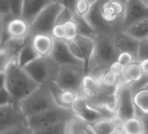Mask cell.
Returning <instances> with one entry per match:
<instances>
[{
    "label": "cell",
    "mask_w": 148,
    "mask_h": 134,
    "mask_svg": "<svg viewBox=\"0 0 148 134\" xmlns=\"http://www.w3.org/2000/svg\"><path fill=\"white\" fill-rule=\"evenodd\" d=\"M65 124L66 122H59L50 126L38 127L32 129V134H64L65 133Z\"/></svg>",
    "instance_id": "cell-31"
},
{
    "label": "cell",
    "mask_w": 148,
    "mask_h": 134,
    "mask_svg": "<svg viewBox=\"0 0 148 134\" xmlns=\"http://www.w3.org/2000/svg\"><path fill=\"white\" fill-rule=\"evenodd\" d=\"M12 103H14V100H13L9 91L6 88L0 89V106L8 105V104H12Z\"/></svg>",
    "instance_id": "cell-41"
},
{
    "label": "cell",
    "mask_w": 148,
    "mask_h": 134,
    "mask_svg": "<svg viewBox=\"0 0 148 134\" xmlns=\"http://www.w3.org/2000/svg\"><path fill=\"white\" fill-rule=\"evenodd\" d=\"M73 17H74V10H72L67 7H62V9L60 10V13L57 17L56 24H65L66 22L73 20Z\"/></svg>",
    "instance_id": "cell-35"
},
{
    "label": "cell",
    "mask_w": 148,
    "mask_h": 134,
    "mask_svg": "<svg viewBox=\"0 0 148 134\" xmlns=\"http://www.w3.org/2000/svg\"><path fill=\"white\" fill-rule=\"evenodd\" d=\"M51 55L53 57V59L60 65V66H76V67H81L86 69V65L84 62L76 58L72 51L69 50L67 42L66 40H61V39H54V46L52 50Z\"/></svg>",
    "instance_id": "cell-13"
},
{
    "label": "cell",
    "mask_w": 148,
    "mask_h": 134,
    "mask_svg": "<svg viewBox=\"0 0 148 134\" xmlns=\"http://www.w3.org/2000/svg\"><path fill=\"white\" fill-rule=\"evenodd\" d=\"M113 40L116 44V47L118 52H128L132 53L138 59V50H139V43L140 40L127 34L125 30L117 31L113 34Z\"/></svg>",
    "instance_id": "cell-16"
},
{
    "label": "cell",
    "mask_w": 148,
    "mask_h": 134,
    "mask_svg": "<svg viewBox=\"0 0 148 134\" xmlns=\"http://www.w3.org/2000/svg\"><path fill=\"white\" fill-rule=\"evenodd\" d=\"M30 36V23L23 17H15L12 15L3 16V37L2 45L9 38H24Z\"/></svg>",
    "instance_id": "cell-10"
},
{
    "label": "cell",
    "mask_w": 148,
    "mask_h": 134,
    "mask_svg": "<svg viewBox=\"0 0 148 134\" xmlns=\"http://www.w3.org/2000/svg\"><path fill=\"white\" fill-rule=\"evenodd\" d=\"M89 125L95 131L96 134H112L118 131L116 121H114V117L102 118V119H99L92 124H89Z\"/></svg>",
    "instance_id": "cell-23"
},
{
    "label": "cell",
    "mask_w": 148,
    "mask_h": 134,
    "mask_svg": "<svg viewBox=\"0 0 148 134\" xmlns=\"http://www.w3.org/2000/svg\"><path fill=\"white\" fill-rule=\"evenodd\" d=\"M62 25H64V31H65V39L64 40H73L79 35L77 27H76V23H75L74 18L66 22Z\"/></svg>",
    "instance_id": "cell-33"
},
{
    "label": "cell",
    "mask_w": 148,
    "mask_h": 134,
    "mask_svg": "<svg viewBox=\"0 0 148 134\" xmlns=\"http://www.w3.org/2000/svg\"><path fill=\"white\" fill-rule=\"evenodd\" d=\"M52 1L53 0H23L21 17L31 24L37 15Z\"/></svg>",
    "instance_id": "cell-19"
},
{
    "label": "cell",
    "mask_w": 148,
    "mask_h": 134,
    "mask_svg": "<svg viewBox=\"0 0 148 134\" xmlns=\"http://www.w3.org/2000/svg\"><path fill=\"white\" fill-rule=\"evenodd\" d=\"M6 88V73L5 70L0 72V89Z\"/></svg>",
    "instance_id": "cell-45"
},
{
    "label": "cell",
    "mask_w": 148,
    "mask_h": 134,
    "mask_svg": "<svg viewBox=\"0 0 148 134\" xmlns=\"http://www.w3.org/2000/svg\"><path fill=\"white\" fill-rule=\"evenodd\" d=\"M140 64H141V67H142L143 73H145V74H148V59H146V60H141Z\"/></svg>",
    "instance_id": "cell-48"
},
{
    "label": "cell",
    "mask_w": 148,
    "mask_h": 134,
    "mask_svg": "<svg viewBox=\"0 0 148 134\" xmlns=\"http://www.w3.org/2000/svg\"><path fill=\"white\" fill-rule=\"evenodd\" d=\"M31 44L38 57H47L52 53L54 38L51 34H36L31 35Z\"/></svg>",
    "instance_id": "cell-18"
},
{
    "label": "cell",
    "mask_w": 148,
    "mask_h": 134,
    "mask_svg": "<svg viewBox=\"0 0 148 134\" xmlns=\"http://www.w3.org/2000/svg\"><path fill=\"white\" fill-rule=\"evenodd\" d=\"M87 134H96V133H95V131L90 127V125H89V128H88V131H87Z\"/></svg>",
    "instance_id": "cell-49"
},
{
    "label": "cell",
    "mask_w": 148,
    "mask_h": 134,
    "mask_svg": "<svg viewBox=\"0 0 148 134\" xmlns=\"http://www.w3.org/2000/svg\"><path fill=\"white\" fill-rule=\"evenodd\" d=\"M119 77L118 75H116L113 72H111L109 68L103 73V75L101 76V83L103 85H106V87H117L119 85Z\"/></svg>",
    "instance_id": "cell-32"
},
{
    "label": "cell",
    "mask_w": 148,
    "mask_h": 134,
    "mask_svg": "<svg viewBox=\"0 0 148 134\" xmlns=\"http://www.w3.org/2000/svg\"><path fill=\"white\" fill-rule=\"evenodd\" d=\"M91 2L89 0H77L74 6V14L80 16H86V14L89 12L91 7Z\"/></svg>",
    "instance_id": "cell-34"
},
{
    "label": "cell",
    "mask_w": 148,
    "mask_h": 134,
    "mask_svg": "<svg viewBox=\"0 0 148 134\" xmlns=\"http://www.w3.org/2000/svg\"><path fill=\"white\" fill-rule=\"evenodd\" d=\"M118 106L116 116L123 121L136 116L135 104H134V94L130 84H120L118 87Z\"/></svg>",
    "instance_id": "cell-11"
},
{
    "label": "cell",
    "mask_w": 148,
    "mask_h": 134,
    "mask_svg": "<svg viewBox=\"0 0 148 134\" xmlns=\"http://www.w3.org/2000/svg\"><path fill=\"white\" fill-rule=\"evenodd\" d=\"M73 40L76 43V45L80 49L83 61L86 64V72H87V67H88V65L92 58L94 50H95V38L83 36V35H77Z\"/></svg>",
    "instance_id": "cell-21"
},
{
    "label": "cell",
    "mask_w": 148,
    "mask_h": 134,
    "mask_svg": "<svg viewBox=\"0 0 148 134\" xmlns=\"http://www.w3.org/2000/svg\"><path fill=\"white\" fill-rule=\"evenodd\" d=\"M62 5L57 1L50 2L30 24V35L36 34H51L56 25L57 17L62 9Z\"/></svg>",
    "instance_id": "cell-6"
},
{
    "label": "cell",
    "mask_w": 148,
    "mask_h": 134,
    "mask_svg": "<svg viewBox=\"0 0 148 134\" xmlns=\"http://www.w3.org/2000/svg\"><path fill=\"white\" fill-rule=\"evenodd\" d=\"M45 84H47L50 90L52 91L57 105L62 106V107H67V109H72L74 102L76 100V98L79 96L77 92H75L73 90L60 88L56 83V81H52V82H49V83H45Z\"/></svg>",
    "instance_id": "cell-17"
},
{
    "label": "cell",
    "mask_w": 148,
    "mask_h": 134,
    "mask_svg": "<svg viewBox=\"0 0 148 134\" xmlns=\"http://www.w3.org/2000/svg\"><path fill=\"white\" fill-rule=\"evenodd\" d=\"M23 68L38 84H45L56 81L60 65L53 59L52 55H47L36 58Z\"/></svg>",
    "instance_id": "cell-4"
},
{
    "label": "cell",
    "mask_w": 148,
    "mask_h": 134,
    "mask_svg": "<svg viewBox=\"0 0 148 134\" xmlns=\"http://www.w3.org/2000/svg\"><path fill=\"white\" fill-rule=\"evenodd\" d=\"M139 134H147V133H146V132H143V133H139Z\"/></svg>",
    "instance_id": "cell-52"
},
{
    "label": "cell",
    "mask_w": 148,
    "mask_h": 134,
    "mask_svg": "<svg viewBox=\"0 0 148 134\" xmlns=\"http://www.w3.org/2000/svg\"><path fill=\"white\" fill-rule=\"evenodd\" d=\"M125 31L139 40L148 38V17L134 22L133 24L127 27Z\"/></svg>",
    "instance_id": "cell-25"
},
{
    "label": "cell",
    "mask_w": 148,
    "mask_h": 134,
    "mask_svg": "<svg viewBox=\"0 0 148 134\" xmlns=\"http://www.w3.org/2000/svg\"><path fill=\"white\" fill-rule=\"evenodd\" d=\"M134 104L136 116L141 117L148 113V85L134 92Z\"/></svg>",
    "instance_id": "cell-27"
},
{
    "label": "cell",
    "mask_w": 148,
    "mask_h": 134,
    "mask_svg": "<svg viewBox=\"0 0 148 134\" xmlns=\"http://www.w3.org/2000/svg\"><path fill=\"white\" fill-rule=\"evenodd\" d=\"M123 129L127 134H139V133H143L145 132L143 122H142L141 118L138 117V116H134L132 118H128V119L124 120Z\"/></svg>",
    "instance_id": "cell-29"
},
{
    "label": "cell",
    "mask_w": 148,
    "mask_h": 134,
    "mask_svg": "<svg viewBox=\"0 0 148 134\" xmlns=\"http://www.w3.org/2000/svg\"><path fill=\"white\" fill-rule=\"evenodd\" d=\"M138 117H139V116H138ZM140 118H141V120H142V122H143L145 132L148 134V113H147V114H143V116H141Z\"/></svg>",
    "instance_id": "cell-46"
},
{
    "label": "cell",
    "mask_w": 148,
    "mask_h": 134,
    "mask_svg": "<svg viewBox=\"0 0 148 134\" xmlns=\"http://www.w3.org/2000/svg\"><path fill=\"white\" fill-rule=\"evenodd\" d=\"M64 134H65V133H64Z\"/></svg>",
    "instance_id": "cell-57"
},
{
    "label": "cell",
    "mask_w": 148,
    "mask_h": 134,
    "mask_svg": "<svg viewBox=\"0 0 148 134\" xmlns=\"http://www.w3.org/2000/svg\"><path fill=\"white\" fill-rule=\"evenodd\" d=\"M148 59V38L140 40L139 50H138V60H146Z\"/></svg>",
    "instance_id": "cell-38"
},
{
    "label": "cell",
    "mask_w": 148,
    "mask_h": 134,
    "mask_svg": "<svg viewBox=\"0 0 148 134\" xmlns=\"http://www.w3.org/2000/svg\"><path fill=\"white\" fill-rule=\"evenodd\" d=\"M126 3L119 0H99V10L103 18L113 28L114 32L124 30V15Z\"/></svg>",
    "instance_id": "cell-7"
},
{
    "label": "cell",
    "mask_w": 148,
    "mask_h": 134,
    "mask_svg": "<svg viewBox=\"0 0 148 134\" xmlns=\"http://www.w3.org/2000/svg\"><path fill=\"white\" fill-rule=\"evenodd\" d=\"M0 134H32V129L28 126V124H21L17 126H14Z\"/></svg>",
    "instance_id": "cell-36"
},
{
    "label": "cell",
    "mask_w": 148,
    "mask_h": 134,
    "mask_svg": "<svg viewBox=\"0 0 148 134\" xmlns=\"http://www.w3.org/2000/svg\"><path fill=\"white\" fill-rule=\"evenodd\" d=\"M2 37H3V16L0 18V47L2 46Z\"/></svg>",
    "instance_id": "cell-47"
},
{
    "label": "cell",
    "mask_w": 148,
    "mask_h": 134,
    "mask_svg": "<svg viewBox=\"0 0 148 134\" xmlns=\"http://www.w3.org/2000/svg\"><path fill=\"white\" fill-rule=\"evenodd\" d=\"M118 50L116 47L113 35L97 34L95 37V50L92 58L87 67V74L101 79L103 73L118 58Z\"/></svg>",
    "instance_id": "cell-1"
},
{
    "label": "cell",
    "mask_w": 148,
    "mask_h": 134,
    "mask_svg": "<svg viewBox=\"0 0 148 134\" xmlns=\"http://www.w3.org/2000/svg\"><path fill=\"white\" fill-rule=\"evenodd\" d=\"M76 1H77V0H59V2H60L64 7H67V8L72 9V10H74V6H75Z\"/></svg>",
    "instance_id": "cell-44"
},
{
    "label": "cell",
    "mask_w": 148,
    "mask_h": 134,
    "mask_svg": "<svg viewBox=\"0 0 148 134\" xmlns=\"http://www.w3.org/2000/svg\"><path fill=\"white\" fill-rule=\"evenodd\" d=\"M74 21L76 23V27H77V32L79 35H83V36H88V37H92L95 38L97 36V32L94 30V28L89 24V22L86 20L84 16H80V15H76L74 14Z\"/></svg>",
    "instance_id": "cell-30"
},
{
    "label": "cell",
    "mask_w": 148,
    "mask_h": 134,
    "mask_svg": "<svg viewBox=\"0 0 148 134\" xmlns=\"http://www.w3.org/2000/svg\"><path fill=\"white\" fill-rule=\"evenodd\" d=\"M101 87H102V83H101L99 79H97L90 74H86V76L82 81V87H81V91H80L79 96H83L88 100H92L98 95Z\"/></svg>",
    "instance_id": "cell-20"
},
{
    "label": "cell",
    "mask_w": 148,
    "mask_h": 134,
    "mask_svg": "<svg viewBox=\"0 0 148 134\" xmlns=\"http://www.w3.org/2000/svg\"><path fill=\"white\" fill-rule=\"evenodd\" d=\"M109 69L111 70V72H113L116 75H118V76H121L123 75V73H124V69H125V66H123L118 60H116L114 62H112L111 65H110V67H109Z\"/></svg>",
    "instance_id": "cell-42"
},
{
    "label": "cell",
    "mask_w": 148,
    "mask_h": 134,
    "mask_svg": "<svg viewBox=\"0 0 148 134\" xmlns=\"http://www.w3.org/2000/svg\"><path fill=\"white\" fill-rule=\"evenodd\" d=\"M56 105V99L47 84L38 85L31 94L18 102V106L27 118L51 109Z\"/></svg>",
    "instance_id": "cell-3"
},
{
    "label": "cell",
    "mask_w": 148,
    "mask_h": 134,
    "mask_svg": "<svg viewBox=\"0 0 148 134\" xmlns=\"http://www.w3.org/2000/svg\"><path fill=\"white\" fill-rule=\"evenodd\" d=\"M87 72L84 68L76 67V66H60L58 76L56 79V83L62 88V89H68L73 90L77 94L81 91L82 87V81L86 76Z\"/></svg>",
    "instance_id": "cell-8"
},
{
    "label": "cell",
    "mask_w": 148,
    "mask_h": 134,
    "mask_svg": "<svg viewBox=\"0 0 148 134\" xmlns=\"http://www.w3.org/2000/svg\"><path fill=\"white\" fill-rule=\"evenodd\" d=\"M73 116H75V113L72 109L56 105V106L47 109L43 112H39L37 114L28 117L27 124L31 129H35L38 127L50 126V125H54V124H59V122H66Z\"/></svg>",
    "instance_id": "cell-5"
},
{
    "label": "cell",
    "mask_w": 148,
    "mask_h": 134,
    "mask_svg": "<svg viewBox=\"0 0 148 134\" xmlns=\"http://www.w3.org/2000/svg\"><path fill=\"white\" fill-rule=\"evenodd\" d=\"M112 134H118V131H117V132H114V133H112Z\"/></svg>",
    "instance_id": "cell-53"
},
{
    "label": "cell",
    "mask_w": 148,
    "mask_h": 134,
    "mask_svg": "<svg viewBox=\"0 0 148 134\" xmlns=\"http://www.w3.org/2000/svg\"><path fill=\"white\" fill-rule=\"evenodd\" d=\"M0 14H1L2 16L10 15L9 0H0Z\"/></svg>",
    "instance_id": "cell-43"
},
{
    "label": "cell",
    "mask_w": 148,
    "mask_h": 134,
    "mask_svg": "<svg viewBox=\"0 0 148 134\" xmlns=\"http://www.w3.org/2000/svg\"><path fill=\"white\" fill-rule=\"evenodd\" d=\"M27 122V117L21 111L18 103L14 102L8 105L0 106V133Z\"/></svg>",
    "instance_id": "cell-12"
},
{
    "label": "cell",
    "mask_w": 148,
    "mask_h": 134,
    "mask_svg": "<svg viewBox=\"0 0 148 134\" xmlns=\"http://www.w3.org/2000/svg\"><path fill=\"white\" fill-rule=\"evenodd\" d=\"M89 1H90L91 3H94V2H95V1H97V0H89Z\"/></svg>",
    "instance_id": "cell-51"
},
{
    "label": "cell",
    "mask_w": 148,
    "mask_h": 134,
    "mask_svg": "<svg viewBox=\"0 0 148 134\" xmlns=\"http://www.w3.org/2000/svg\"><path fill=\"white\" fill-rule=\"evenodd\" d=\"M30 37H31V35L28 37H24V38H9L1 47L5 49L10 54V57H16V54L27 44V42L30 39Z\"/></svg>",
    "instance_id": "cell-28"
},
{
    "label": "cell",
    "mask_w": 148,
    "mask_h": 134,
    "mask_svg": "<svg viewBox=\"0 0 148 134\" xmlns=\"http://www.w3.org/2000/svg\"><path fill=\"white\" fill-rule=\"evenodd\" d=\"M118 134H127V133L121 128V129H119V131H118Z\"/></svg>",
    "instance_id": "cell-50"
},
{
    "label": "cell",
    "mask_w": 148,
    "mask_h": 134,
    "mask_svg": "<svg viewBox=\"0 0 148 134\" xmlns=\"http://www.w3.org/2000/svg\"><path fill=\"white\" fill-rule=\"evenodd\" d=\"M145 1H146V2H148V0H145Z\"/></svg>",
    "instance_id": "cell-56"
},
{
    "label": "cell",
    "mask_w": 148,
    "mask_h": 134,
    "mask_svg": "<svg viewBox=\"0 0 148 134\" xmlns=\"http://www.w3.org/2000/svg\"><path fill=\"white\" fill-rule=\"evenodd\" d=\"M148 17V3L145 0H127L124 15V30L136 21Z\"/></svg>",
    "instance_id": "cell-14"
},
{
    "label": "cell",
    "mask_w": 148,
    "mask_h": 134,
    "mask_svg": "<svg viewBox=\"0 0 148 134\" xmlns=\"http://www.w3.org/2000/svg\"><path fill=\"white\" fill-rule=\"evenodd\" d=\"M0 18H2V15H1V14H0Z\"/></svg>",
    "instance_id": "cell-55"
},
{
    "label": "cell",
    "mask_w": 148,
    "mask_h": 134,
    "mask_svg": "<svg viewBox=\"0 0 148 134\" xmlns=\"http://www.w3.org/2000/svg\"><path fill=\"white\" fill-rule=\"evenodd\" d=\"M22 7H23V0H9V9L12 16L20 17L22 14Z\"/></svg>",
    "instance_id": "cell-37"
},
{
    "label": "cell",
    "mask_w": 148,
    "mask_h": 134,
    "mask_svg": "<svg viewBox=\"0 0 148 134\" xmlns=\"http://www.w3.org/2000/svg\"><path fill=\"white\" fill-rule=\"evenodd\" d=\"M143 70L140 64V60H134L132 61L130 65L125 66L124 73L123 75L119 77V85L120 84H131L135 81H138L142 75H143Z\"/></svg>",
    "instance_id": "cell-22"
},
{
    "label": "cell",
    "mask_w": 148,
    "mask_h": 134,
    "mask_svg": "<svg viewBox=\"0 0 148 134\" xmlns=\"http://www.w3.org/2000/svg\"><path fill=\"white\" fill-rule=\"evenodd\" d=\"M6 89L9 91L14 102L18 103L23 98H25L29 94H31L38 84L28 73L27 70L18 65L15 57H13L6 69Z\"/></svg>",
    "instance_id": "cell-2"
},
{
    "label": "cell",
    "mask_w": 148,
    "mask_h": 134,
    "mask_svg": "<svg viewBox=\"0 0 148 134\" xmlns=\"http://www.w3.org/2000/svg\"><path fill=\"white\" fill-rule=\"evenodd\" d=\"M117 60H118L123 66H127V65H130L132 61L138 60V59H136L132 53H128V52H120V53L118 54Z\"/></svg>",
    "instance_id": "cell-39"
},
{
    "label": "cell",
    "mask_w": 148,
    "mask_h": 134,
    "mask_svg": "<svg viewBox=\"0 0 148 134\" xmlns=\"http://www.w3.org/2000/svg\"><path fill=\"white\" fill-rule=\"evenodd\" d=\"M86 20L89 22V24L94 28V30L97 34H109V35H113L114 30L113 28L103 18L101 10H99V0L95 1L89 12L86 14Z\"/></svg>",
    "instance_id": "cell-15"
},
{
    "label": "cell",
    "mask_w": 148,
    "mask_h": 134,
    "mask_svg": "<svg viewBox=\"0 0 148 134\" xmlns=\"http://www.w3.org/2000/svg\"><path fill=\"white\" fill-rule=\"evenodd\" d=\"M89 124L77 116H73L65 124V134H87Z\"/></svg>",
    "instance_id": "cell-24"
},
{
    "label": "cell",
    "mask_w": 148,
    "mask_h": 134,
    "mask_svg": "<svg viewBox=\"0 0 148 134\" xmlns=\"http://www.w3.org/2000/svg\"><path fill=\"white\" fill-rule=\"evenodd\" d=\"M15 58H16L18 65L22 66V67L27 66L28 64H30L31 61H34L36 58H38V54L36 53L35 49L32 47V44H31V37H30V39L27 42V44L20 50V52L16 54Z\"/></svg>",
    "instance_id": "cell-26"
},
{
    "label": "cell",
    "mask_w": 148,
    "mask_h": 134,
    "mask_svg": "<svg viewBox=\"0 0 148 134\" xmlns=\"http://www.w3.org/2000/svg\"><path fill=\"white\" fill-rule=\"evenodd\" d=\"M12 58H13V57H10V54H9L5 49L0 47V72H2V70L6 69L8 62H9V60H10Z\"/></svg>",
    "instance_id": "cell-40"
},
{
    "label": "cell",
    "mask_w": 148,
    "mask_h": 134,
    "mask_svg": "<svg viewBox=\"0 0 148 134\" xmlns=\"http://www.w3.org/2000/svg\"><path fill=\"white\" fill-rule=\"evenodd\" d=\"M72 110L74 111L75 116L80 117L81 119H83L88 124H92V122H95L102 118H106V117L111 118V117L116 116L114 113H112L108 110L94 106L83 96H77L76 100L74 102V104L72 106Z\"/></svg>",
    "instance_id": "cell-9"
},
{
    "label": "cell",
    "mask_w": 148,
    "mask_h": 134,
    "mask_svg": "<svg viewBox=\"0 0 148 134\" xmlns=\"http://www.w3.org/2000/svg\"><path fill=\"white\" fill-rule=\"evenodd\" d=\"M53 1H57V2H59V0H53Z\"/></svg>",
    "instance_id": "cell-54"
}]
</instances>
